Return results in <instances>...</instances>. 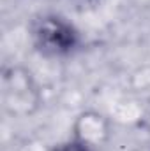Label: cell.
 Instances as JSON below:
<instances>
[{"instance_id":"cell-1","label":"cell","mask_w":150,"mask_h":151,"mask_svg":"<svg viewBox=\"0 0 150 151\" xmlns=\"http://www.w3.org/2000/svg\"><path fill=\"white\" fill-rule=\"evenodd\" d=\"M0 102L11 118H30L41 109L42 91L36 76L25 65L14 63L2 70Z\"/></svg>"},{"instance_id":"cell-2","label":"cell","mask_w":150,"mask_h":151,"mask_svg":"<svg viewBox=\"0 0 150 151\" xmlns=\"http://www.w3.org/2000/svg\"><path fill=\"white\" fill-rule=\"evenodd\" d=\"M30 40L34 49L46 58H66L81 46V34L74 25L55 12H46L32 19Z\"/></svg>"},{"instance_id":"cell-3","label":"cell","mask_w":150,"mask_h":151,"mask_svg":"<svg viewBox=\"0 0 150 151\" xmlns=\"http://www.w3.org/2000/svg\"><path fill=\"white\" fill-rule=\"evenodd\" d=\"M73 139L99 151L111 139V121L95 109H85L73 121Z\"/></svg>"},{"instance_id":"cell-4","label":"cell","mask_w":150,"mask_h":151,"mask_svg":"<svg viewBox=\"0 0 150 151\" xmlns=\"http://www.w3.org/2000/svg\"><path fill=\"white\" fill-rule=\"evenodd\" d=\"M53 151H95L92 150V148H88V146H85V144H81V142H78L76 139H69V141H64V142H60V144H57Z\"/></svg>"}]
</instances>
